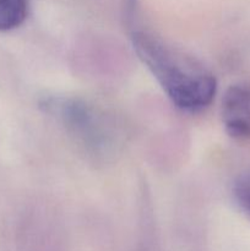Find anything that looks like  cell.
I'll return each mask as SVG.
<instances>
[{
  "instance_id": "cell-3",
  "label": "cell",
  "mask_w": 250,
  "mask_h": 251,
  "mask_svg": "<svg viewBox=\"0 0 250 251\" xmlns=\"http://www.w3.org/2000/svg\"><path fill=\"white\" fill-rule=\"evenodd\" d=\"M222 122L230 137L250 140V83L232 85L222 100Z\"/></svg>"
},
{
  "instance_id": "cell-2",
  "label": "cell",
  "mask_w": 250,
  "mask_h": 251,
  "mask_svg": "<svg viewBox=\"0 0 250 251\" xmlns=\"http://www.w3.org/2000/svg\"><path fill=\"white\" fill-rule=\"evenodd\" d=\"M43 107L90 149L98 151L108 147L110 135L107 126L100 114L86 102L75 98H49Z\"/></svg>"
},
{
  "instance_id": "cell-1",
  "label": "cell",
  "mask_w": 250,
  "mask_h": 251,
  "mask_svg": "<svg viewBox=\"0 0 250 251\" xmlns=\"http://www.w3.org/2000/svg\"><path fill=\"white\" fill-rule=\"evenodd\" d=\"M132 46L175 107L198 113L211 104L216 78L196 59L146 31L132 33Z\"/></svg>"
},
{
  "instance_id": "cell-4",
  "label": "cell",
  "mask_w": 250,
  "mask_h": 251,
  "mask_svg": "<svg viewBox=\"0 0 250 251\" xmlns=\"http://www.w3.org/2000/svg\"><path fill=\"white\" fill-rule=\"evenodd\" d=\"M28 0H0V32L11 31L24 24Z\"/></svg>"
},
{
  "instance_id": "cell-5",
  "label": "cell",
  "mask_w": 250,
  "mask_h": 251,
  "mask_svg": "<svg viewBox=\"0 0 250 251\" xmlns=\"http://www.w3.org/2000/svg\"><path fill=\"white\" fill-rule=\"evenodd\" d=\"M235 201L247 215L250 216V174L243 176L235 181L233 188Z\"/></svg>"
}]
</instances>
